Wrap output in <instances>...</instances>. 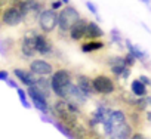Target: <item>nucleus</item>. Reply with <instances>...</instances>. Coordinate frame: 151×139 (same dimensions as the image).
Returning <instances> with one entry per match:
<instances>
[{
  "label": "nucleus",
  "mask_w": 151,
  "mask_h": 139,
  "mask_svg": "<svg viewBox=\"0 0 151 139\" xmlns=\"http://www.w3.org/2000/svg\"><path fill=\"white\" fill-rule=\"evenodd\" d=\"M73 73L67 68H58L56 71L52 73V77H50V89H52V93L58 96V99H64L65 101V96L73 85Z\"/></svg>",
  "instance_id": "1"
},
{
  "label": "nucleus",
  "mask_w": 151,
  "mask_h": 139,
  "mask_svg": "<svg viewBox=\"0 0 151 139\" xmlns=\"http://www.w3.org/2000/svg\"><path fill=\"white\" fill-rule=\"evenodd\" d=\"M50 111H52V114L59 120V123L64 124L65 127H68L71 132H74L76 129L79 127V118H77L79 115H76V114H73V112L70 111L67 101H64V99L55 101L53 105L50 107Z\"/></svg>",
  "instance_id": "2"
},
{
  "label": "nucleus",
  "mask_w": 151,
  "mask_h": 139,
  "mask_svg": "<svg viewBox=\"0 0 151 139\" xmlns=\"http://www.w3.org/2000/svg\"><path fill=\"white\" fill-rule=\"evenodd\" d=\"M24 21H25L24 11L17 2H12L11 5H8L2 11V15H0V24H3L6 27H17Z\"/></svg>",
  "instance_id": "3"
},
{
  "label": "nucleus",
  "mask_w": 151,
  "mask_h": 139,
  "mask_svg": "<svg viewBox=\"0 0 151 139\" xmlns=\"http://www.w3.org/2000/svg\"><path fill=\"white\" fill-rule=\"evenodd\" d=\"M80 19V12L77 11V8H74L71 5L64 6L59 12H58V30L65 34L71 30V27Z\"/></svg>",
  "instance_id": "4"
},
{
  "label": "nucleus",
  "mask_w": 151,
  "mask_h": 139,
  "mask_svg": "<svg viewBox=\"0 0 151 139\" xmlns=\"http://www.w3.org/2000/svg\"><path fill=\"white\" fill-rule=\"evenodd\" d=\"M126 123H127V115L123 110H111V112L108 114L107 120L102 124V132L107 138H110L119 127H122Z\"/></svg>",
  "instance_id": "5"
},
{
  "label": "nucleus",
  "mask_w": 151,
  "mask_h": 139,
  "mask_svg": "<svg viewBox=\"0 0 151 139\" xmlns=\"http://www.w3.org/2000/svg\"><path fill=\"white\" fill-rule=\"evenodd\" d=\"M37 25L43 34H50L58 27V12L52 9H43L37 16Z\"/></svg>",
  "instance_id": "6"
},
{
  "label": "nucleus",
  "mask_w": 151,
  "mask_h": 139,
  "mask_svg": "<svg viewBox=\"0 0 151 139\" xmlns=\"http://www.w3.org/2000/svg\"><path fill=\"white\" fill-rule=\"evenodd\" d=\"M93 93L98 95H111L116 92V82L105 74H98L92 79Z\"/></svg>",
  "instance_id": "7"
},
{
  "label": "nucleus",
  "mask_w": 151,
  "mask_h": 139,
  "mask_svg": "<svg viewBox=\"0 0 151 139\" xmlns=\"http://www.w3.org/2000/svg\"><path fill=\"white\" fill-rule=\"evenodd\" d=\"M28 71L36 77H47V76H52V73H53V65L46 59L34 58L28 64Z\"/></svg>",
  "instance_id": "8"
},
{
  "label": "nucleus",
  "mask_w": 151,
  "mask_h": 139,
  "mask_svg": "<svg viewBox=\"0 0 151 139\" xmlns=\"http://www.w3.org/2000/svg\"><path fill=\"white\" fill-rule=\"evenodd\" d=\"M34 47H36V53L43 55V56H50L55 52L53 43L43 33H36L34 34Z\"/></svg>",
  "instance_id": "9"
},
{
  "label": "nucleus",
  "mask_w": 151,
  "mask_h": 139,
  "mask_svg": "<svg viewBox=\"0 0 151 139\" xmlns=\"http://www.w3.org/2000/svg\"><path fill=\"white\" fill-rule=\"evenodd\" d=\"M25 92H27V95L30 98V102L34 105V108H37L45 115H47V112H50V105H49L47 99L45 96H42L34 87H28Z\"/></svg>",
  "instance_id": "10"
},
{
  "label": "nucleus",
  "mask_w": 151,
  "mask_h": 139,
  "mask_svg": "<svg viewBox=\"0 0 151 139\" xmlns=\"http://www.w3.org/2000/svg\"><path fill=\"white\" fill-rule=\"evenodd\" d=\"M34 34H36V31L28 33V34H25L24 37H21L19 42H18V49H19V52H21V55H22L24 58H34V56H36Z\"/></svg>",
  "instance_id": "11"
},
{
  "label": "nucleus",
  "mask_w": 151,
  "mask_h": 139,
  "mask_svg": "<svg viewBox=\"0 0 151 139\" xmlns=\"http://www.w3.org/2000/svg\"><path fill=\"white\" fill-rule=\"evenodd\" d=\"M86 28H88V19H86V18H80L77 22L71 27V30L68 31L70 39H71L73 42H82V40L85 39Z\"/></svg>",
  "instance_id": "12"
},
{
  "label": "nucleus",
  "mask_w": 151,
  "mask_h": 139,
  "mask_svg": "<svg viewBox=\"0 0 151 139\" xmlns=\"http://www.w3.org/2000/svg\"><path fill=\"white\" fill-rule=\"evenodd\" d=\"M104 36H105V33H104V30L101 28V25L98 22L88 21V28H86V34H85L86 42H89V40H101Z\"/></svg>",
  "instance_id": "13"
},
{
  "label": "nucleus",
  "mask_w": 151,
  "mask_h": 139,
  "mask_svg": "<svg viewBox=\"0 0 151 139\" xmlns=\"http://www.w3.org/2000/svg\"><path fill=\"white\" fill-rule=\"evenodd\" d=\"M14 74H15V77L24 85V86H27V87H34V85H36V76H33L28 70H24V68H15L14 70Z\"/></svg>",
  "instance_id": "14"
},
{
  "label": "nucleus",
  "mask_w": 151,
  "mask_h": 139,
  "mask_svg": "<svg viewBox=\"0 0 151 139\" xmlns=\"http://www.w3.org/2000/svg\"><path fill=\"white\" fill-rule=\"evenodd\" d=\"M124 49H127V53H130L136 61L145 62L148 59V53L145 50H142L138 44H133L129 39H124Z\"/></svg>",
  "instance_id": "15"
},
{
  "label": "nucleus",
  "mask_w": 151,
  "mask_h": 139,
  "mask_svg": "<svg viewBox=\"0 0 151 139\" xmlns=\"http://www.w3.org/2000/svg\"><path fill=\"white\" fill-rule=\"evenodd\" d=\"M76 86H77L83 93H86V95H92L93 93V87H92V79L89 77V76H86V74H77L76 76V83H74Z\"/></svg>",
  "instance_id": "16"
},
{
  "label": "nucleus",
  "mask_w": 151,
  "mask_h": 139,
  "mask_svg": "<svg viewBox=\"0 0 151 139\" xmlns=\"http://www.w3.org/2000/svg\"><path fill=\"white\" fill-rule=\"evenodd\" d=\"M34 89L42 95L45 96L46 99L50 98L52 95V89H50V80L47 77H37L36 79V85H34Z\"/></svg>",
  "instance_id": "17"
},
{
  "label": "nucleus",
  "mask_w": 151,
  "mask_h": 139,
  "mask_svg": "<svg viewBox=\"0 0 151 139\" xmlns=\"http://www.w3.org/2000/svg\"><path fill=\"white\" fill-rule=\"evenodd\" d=\"M104 47H105V43L102 40H89V42H85L80 44V50L83 53H93Z\"/></svg>",
  "instance_id": "18"
},
{
  "label": "nucleus",
  "mask_w": 151,
  "mask_h": 139,
  "mask_svg": "<svg viewBox=\"0 0 151 139\" xmlns=\"http://www.w3.org/2000/svg\"><path fill=\"white\" fill-rule=\"evenodd\" d=\"M130 92H132V95L135 98H145V96H148V87L144 86L138 79L132 80V83H130Z\"/></svg>",
  "instance_id": "19"
},
{
  "label": "nucleus",
  "mask_w": 151,
  "mask_h": 139,
  "mask_svg": "<svg viewBox=\"0 0 151 139\" xmlns=\"http://www.w3.org/2000/svg\"><path fill=\"white\" fill-rule=\"evenodd\" d=\"M111 70V74L116 77V79H122V80H127L129 76H130V68L124 67V64H119V65H114L110 68Z\"/></svg>",
  "instance_id": "20"
},
{
  "label": "nucleus",
  "mask_w": 151,
  "mask_h": 139,
  "mask_svg": "<svg viewBox=\"0 0 151 139\" xmlns=\"http://www.w3.org/2000/svg\"><path fill=\"white\" fill-rule=\"evenodd\" d=\"M110 40H111L114 44H117L120 49H124V37L122 36V33H120L117 28H113V30L110 31Z\"/></svg>",
  "instance_id": "21"
},
{
  "label": "nucleus",
  "mask_w": 151,
  "mask_h": 139,
  "mask_svg": "<svg viewBox=\"0 0 151 139\" xmlns=\"http://www.w3.org/2000/svg\"><path fill=\"white\" fill-rule=\"evenodd\" d=\"M17 93H18V96H19V101H21V104L24 105V108H31V102L28 101L27 92H25L22 87H18V89H17Z\"/></svg>",
  "instance_id": "22"
},
{
  "label": "nucleus",
  "mask_w": 151,
  "mask_h": 139,
  "mask_svg": "<svg viewBox=\"0 0 151 139\" xmlns=\"http://www.w3.org/2000/svg\"><path fill=\"white\" fill-rule=\"evenodd\" d=\"M53 126H55L58 130H61V133H62L64 136H67V138H70V139H74V135H73V132H71L68 127H65L64 124H61L59 121H53Z\"/></svg>",
  "instance_id": "23"
},
{
  "label": "nucleus",
  "mask_w": 151,
  "mask_h": 139,
  "mask_svg": "<svg viewBox=\"0 0 151 139\" xmlns=\"http://www.w3.org/2000/svg\"><path fill=\"white\" fill-rule=\"evenodd\" d=\"M123 62H124V67H127V68H132L135 64H136V59L130 55V53H126L124 56H123Z\"/></svg>",
  "instance_id": "24"
},
{
  "label": "nucleus",
  "mask_w": 151,
  "mask_h": 139,
  "mask_svg": "<svg viewBox=\"0 0 151 139\" xmlns=\"http://www.w3.org/2000/svg\"><path fill=\"white\" fill-rule=\"evenodd\" d=\"M107 64L110 65V68L114 67V65H119V64H124V62H123V56H119V55H116V56H110L108 61H107Z\"/></svg>",
  "instance_id": "25"
},
{
  "label": "nucleus",
  "mask_w": 151,
  "mask_h": 139,
  "mask_svg": "<svg viewBox=\"0 0 151 139\" xmlns=\"http://www.w3.org/2000/svg\"><path fill=\"white\" fill-rule=\"evenodd\" d=\"M86 8H88V11H89L91 14H93V15L96 16V19H99V12H98L96 5H93V2H86Z\"/></svg>",
  "instance_id": "26"
},
{
  "label": "nucleus",
  "mask_w": 151,
  "mask_h": 139,
  "mask_svg": "<svg viewBox=\"0 0 151 139\" xmlns=\"http://www.w3.org/2000/svg\"><path fill=\"white\" fill-rule=\"evenodd\" d=\"M64 8V5H62V2H61V0H53V2H50V9L52 11H61Z\"/></svg>",
  "instance_id": "27"
},
{
  "label": "nucleus",
  "mask_w": 151,
  "mask_h": 139,
  "mask_svg": "<svg viewBox=\"0 0 151 139\" xmlns=\"http://www.w3.org/2000/svg\"><path fill=\"white\" fill-rule=\"evenodd\" d=\"M138 80H139L144 86H147V87H148V86H151V79H150L148 76H139V77H138Z\"/></svg>",
  "instance_id": "28"
},
{
  "label": "nucleus",
  "mask_w": 151,
  "mask_h": 139,
  "mask_svg": "<svg viewBox=\"0 0 151 139\" xmlns=\"http://www.w3.org/2000/svg\"><path fill=\"white\" fill-rule=\"evenodd\" d=\"M130 139H147V138H145V135L141 133V132H133L132 136H130Z\"/></svg>",
  "instance_id": "29"
},
{
  "label": "nucleus",
  "mask_w": 151,
  "mask_h": 139,
  "mask_svg": "<svg viewBox=\"0 0 151 139\" xmlns=\"http://www.w3.org/2000/svg\"><path fill=\"white\" fill-rule=\"evenodd\" d=\"M8 79H9V73H8V71H5V70H0V80L6 82Z\"/></svg>",
  "instance_id": "30"
},
{
  "label": "nucleus",
  "mask_w": 151,
  "mask_h": 139,
  "mask_svg": "<svg viewBox=\"0 0 151 139\" xmlns=\"http://www.w3.org/2000/svg\"><path fill=\"white\" fill-rule=\"evenodd\" d=\"M12 0H0V11H3L8 5H11Z\"/></svg>",
  "instance_id": "31"
},
{
  "label": "nucleus",
  "mask_w": 151,
  "mask_h": 139,
  "mask_svg": "<svg viewBox=\"0 0 151 139\" xmlns=\"http://www.w3.org/2000/svg\"><path fill=\"white\" fill-rule=\"evenodd\" d=\"M6 83H8V86H9V87L18 89V85H17V82H15V80H12V79H8V80H6Z\"/></svg>",
  "instance_id": "32"
},
{
  "label": "nucleus",
  "mask_w": 151,
  "mask_h": 139,
  "mask_svg": "<svg viewBox=\"0 0 151 139\" xmlns=\"http://www.w3.org/2000/svg\"><path fill=\"white\" fill-rule=\"evenodd\" d=\"M145 118H147V121H148V123H151V110H150V111H147Z\"/></svg>",
  "instance_id": "33"
},
{
  "label": "nucleus",
  "mask_w": 151,
  "mask_h": 139,
  "mask_svg": "<svg viewBox=\"0 0 151 139\" xmlns=\"http://www.w3.org/2000/svg\"><path fill=\"white\" fill-rule=\"evenodd\" d=\"M141 25H142V28H144V30H147L148 33H151V30H150V28H148V27H147V25H145L144 22H141Z\"/></svg>",
  "instance_id": "34"
},
{
  "label": "nucleus",
  "mask_w": 151,
  "mask_h": 139,
  "mask_svg": "<svg viewBox=\"0 0 151 139\" xmlns=\"http://www.w3.org/2000/svg\"><path fill=\"white\" fill-rule=\"evenodd\" d=\"M61 2H62V5H65V6L70 5V0H61Z\"/></svg>",
  "instance_id": "35"
},
{
  "label": "nucleus",
  "mask_w": 151,
  "mask_h": 139,
  "mask_svg": "<svg viewBox=\"0 0 151 139\" xmlns=\"http://www.w3.org/2000/svg\"><path fill=\"white\" fill-rule=\"evenodd\" d=\"M141 2L145 3V5H150V3H151V0H141Z\"/></svg>",
  "instance_id": "36"
},
{
  "label": "nucleus",
  "mask_w": 151,
  "mask_h": 139,
  "mask_svg": "<svg viewBox=\"0 0 151 139\" xmlns=\"http://www.w3.org/2000/svg\"><path fill=\"white\" fill-rule=\"evenodd\" d=\"M0 15H2V11H0Z\"/></svg>",
  "instance_id": "37"
},
{
  "label": "nucleus",
  "mask_w": 151,
  "mask_h": 139,
  "mask_svg": "<svg viewBox=\"0 0 151 139\" xmlns=\"http://www.w3.org/2000/svg\"><path fill=\"white\" fill-rule=\"evenodd\" d=\"M12 2H15V0H12Z\"/></svg>",
  "instance_id": "38"
}]
</instances>
